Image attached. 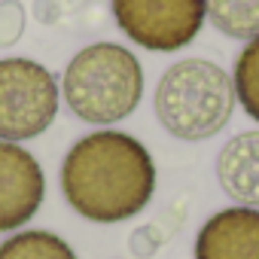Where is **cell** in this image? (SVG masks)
<instances>
[{
	"instance_id": "obj_12",
	"label": "cell",
	"mask_w": 259,
	"mask_h": 259,
	"mask_svg": "<svg viewBox=\"0 0 259 259\" xmlns=\"http://www.w3.org/2000/svg\"><path fill=\"white\" fill-rule=\"evenodd\" d=\"M28 28V10L22 0H0V49H13Z\"/></svg>"
},
{
	"instance_id": "obj_3",
	"label": "cell",
	"mask_w": 259,
	"mask_h": 259,
	"mask_svg": "<svg viewBox=\"0 0 259 259\" xmlns=\"http://www.w3.org/2000/svg\"><path fill=\"white\" fill-rule=\"evenodd\" d=\"M235 82L232 76L207 58L174 61L153 95L156 116L162 128L186 144L207 141L220 135L235 113Z\"/></svg>"
},
{
	"instance_id": "obj_14",
	"label": "cell",
	"mask_w": 259,
	"mask_h": 259,
	"mask_svg": "<svg viewBox=\"0 0 259 259\" xmlns=\"http://www.w3.org/2000/svg\"><path fill=\"white\" fill-rule=\"evenodd\" d=\"M61 4L58 0H34V19L40 22V25H55L58 19H61Z\"/></svg>"
},
{
	"instance_id": "obj_2",
	"label": "cell",
	"mask_w": 259,
	"mask_h": 259,
	"mask_svg": "<svg viewBox=\"0 0 259 259\" xmlns=\"http://www.w3.org/2000/svg\"><path fill=\"white\" fill-rule=\"evenodd\" d=\"M61 98L67 110L89 125H116L144 98V67L122 43H89L64 67Z\"/></svg>"
},
{
	"instance_id": "obj_11",
	"label": "cell",
	"mask_w": 259,
	"mask_h": 259,
	"mask_svg": "<svg viewBox=\"0 0 259 259\" xmlns=\"http://www.w3.org/2000/svg\"><path fill=\"white\" fill-rule=\"evenodd\" d=\"M232 82H235V98L244 107V113L253 122H259V37L247 40L244 49L238 52Z\"/></svg>"
},
{
	"instance_id": "obj_7",
	"label": "cell",
	"mask_w": 259,
	"mask_h": 259,
	"mask_svg": "<svg viewBox=\"0 0 259 259\" xmlns=\"http://www.w3.org/2000/svg\"><path fill=\"white\" fill-rule=\"evenodd\" d=\"M195 259H259V207H223L195 235Z\"/></svg>"
},
{
	"instance_id": "obj_13",
	"label": "cell",
	"mask_w": 259,
	"mask_h": 259,
	"mask_svg": "<svg viewBox=\"0 0 259 259\" xmlns=\"http://www.w3.org/2000/svg\"><path fill=\"white\" fill-rule=\"evenodd\" d=\"M162 241H165V235L159 232V226H138L132 232V238H128V247H132V253L138 259H150L159 253Z\"/></svg>"
},
{
	"instance_id": "obj_15",
	"label": "cell",
	"mask_w": 259,
	"mask_h": 259,
	"mask_svg": "<svg viewBox=\"0 0 259 259\" xmlns=\"http://www.w3.org/2000/svg\"><path fill=\"white\" fill-rule=\"evenodd\" d=\"M61 4V10H79V7H85L89 0H58Z\"/></svg>"
},
{
	"instance_id": "obj_6",
	"label": "cell",
	"mask_w": 259,
	"mask_h": 259,
	"mask_svg": "<svg viewBox=\"0 0 259 259\" xmlns=\"http://www.w3.org/2000/svg\"><path fill=\"white\" fill-rule=\"evenodd\" d=\"M46 177L31 150L0 141V232H16L31 223L43 204Z\"/></svg>"
},
{
	"instance_id": "obj_1",
	"label": "cell",
	"mask_w": 259,
	"mask_h": 259,
	"mask_svg": "<svg viewBox=\"0 0 259 259\" xmlns=\"http://www.w3.org/2000/svg\"><path fill=\"white\" fill-rule=\"evenodd\" d=\"M58 180L64 201L82 220L113 226L147 210L156 192V162L135 135L98 128L67 150Z\"/></svg>"
},
{
	"instance_id": "obj_8",
	"label": "cell",
	"mask_w": 259,
	"mask_h": 259,
	"mask_svg": "<svg viewBox=\"0 0 259 259\" xmlns=\"http://www.w3.org/2000/svg\"><path fill=\"white\" fill-rule=\"evenodd\" d=\"M220 189L241 207H259V128L229 138L217 156Z\"/></svg>"
},
{
	"instance_id": "obj_9",
	"label": "cell",
	"mask_w": 259,
	"mask_h": 259,
	"mask_svg": "<svg viewBox=\"0 0 259 259\" xmlns=\"http://www.w3.org/2000/svg\"><path fill=\"white\" fill-rule=\"evenodd\" d=\"M207 22L229 40H256L259 0H207Z\"/></svg>"
},
{
	"instance_id": "obj_4",
	"label": "cell",
	"mask_w": 259,
	"mask_h": 259,
	"mask_svg": "<svg viewBox=\"0 0 259 259\" xmlns=\"http://www.w3.org/2000/svg\"><path fill=\"white\" fill-rule=\"evenodd\" d=\"M61 85L34 58H0V141L22 144L40 138L55 122Z\"/></svg>"
},
{
	"instance_id": "obj_10",
	"label": "cell",
	"mask_w": 259,
	"mask_h": 259,
	"mask_svg": "<svg viewBox=\"0 0 259 259\" xmlns=\"http://www.w3.org/2000/svg\"><path fill=\"white\" fill-rule=\"evenodd\" d=\"M0 259H76V253L55 232L25 229L0 241Z\"/></svg>"
},
{
	"instance_id": "obj_5",
	"label": "cell",
	"mask_w": 259,
	"mask_h": 259,
	"mask_svg": "<svg viewBox=\"0 0 259 259\" xmlns=\"http://www.w3.org/2000/svg\"><path fill=\"white\" fill-rule=\"evenodd\" d=\"M119 31L150 52L186 49L207 22V0H110Z\"/></svg>"
}]
</instances>
